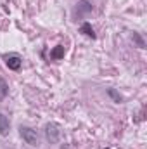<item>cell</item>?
<instances>
[{"instance_id":"cell-1","label":"cell","mask_w":147,"mask_h":149,"mask_svg":"<svg viewBox=\"0 0 147 149\" xmlns=\"http://www.w3.org/2000/svg\"><path fill=\"white\" fill-rule=\"evenodd\" d=\"M19 135L23 137V141L26 142V144H30L31 148H38L40 144V141H38V134L35 128H31V127H24V125H21L19 127Z\"/></svg>"},{"instance_id":"cell-2","label":"cell","mask_w":147,"mask_h":149,"mask_svg":"<svg viewBox=\"0 0 147 149\" xmlns=\"http://www.w3.org/2000/svg\"><path fill=\"white\" fill-rule=\"evenodd\" d=\"M92 10H94V3H92L90 0H78V2H76V7H74L73 16L74 17H85V16H88Z\"/></svg>"},{"instance_id":"cell-3","label":"cell","mask_w":147,"mask_h":149,"mask_svg":"<svg viewBox=\"0 0 147 149\" xmlns=\"http://www.w3.org/2000/svg\"><path fill=\"white\" fill-rule=\"evenodd\" d=\"M45 139H47L50 144H57L59 139H61L59 125H55V123H49V125L45 127Z\"/></svg>"},{"instance_id":"cell-4","label":"cell","mask_w":147,"mask_h":149,"mask_svg":"<svg viewBox=\"0 0 147 149\" xmlns=\"http://www.w3.org/2000/svg\"><path fill=\"white\" fill-rule=\"evenodd\" d=\"M3 59H5V66L12 71H19L23 66V59L19 54H5Z\"/></svg>"},{"instance_id":"cell-5","label":"cell","mask_w":147,"mask_h":149,"mask_svg":"<svg viewBox=\"0 0 147 149\" xmlns=\"http://www.w3.org/2000/svg\"><path fill=\"white\" fill-rule=\"evenodd\" d=\"M9 132H10V121H9V118L3 113L0 111V135L2 137H7Z\"/></svg>"},{"instance_id":"cell-6","label":"cell","mask_w":147,"mask_h":149,"mask_svg":"<svg viewBox=\"0 0 147 149\" xmlns=\"http://www.w3.org/2000/svg\"><path fill=\"white\" fill-rule=\"evenodd\" d=\"M80 33H83L85 37H88V38H92V40H95V30H94V26L88 23V21H85L81 26H80Z\"/></svg>"},{"instance_id":"cell-7","label":"cell","mask_w":147,"mask_h":149,"mask_svg":"<svg viewBox=\"0 0 147 149\" xmlns=\"http://www.w3.org/2000/svg\"><path fill=\"white\" fill-rule=\"evenodd\" d=\"M64 54H66L64 45H57V47H54V49L50 50V57H52L54 61H61V59L64 57Z\"/></svg>"},{"instance_id":"cell-8","label":"cell","mask_w":147,"mask_h":149,"mask_svg":"<svg viewBox=\"0 0 147 149\" xmlns=\"http://www.w3.org/2000/svg\"><path fill=\"white\" fill-rule=\"evenodd\" d=\"M107 95L112 99V102H116V104H121L123 102V95L116 88H107Z\"/></svg>"},{"instance_id":"cell-9","label":"cell","mask_w":147,"mask_h":149,"mask_svg":"<svg viewBox=\"0 0 147 149\" xmlns=\"http://www.w3.org/2000/svg\"><path fill=\"white\" fill-rule=\"evenodd\" d=\"M132 40H133V43H135L139 49H146V40L142 38V35H140V33H135V31H133Z\"/></svg>"},{"instance_id":"cell-10","label":"cell","mask_w":147,"mask_h":149,"mask_svg":"<svg viewBox=\"0 0 147 149\" xmlns=\"http://www.w3.org/2000/svg\"><path fill=\"white\" fill-rule=\"evenodd\" d=\"M7 94H9V85H7V81L3 78H0V101L5 99Z\"/></svg>"},{"instance_id":"cell-11","label":"cell","mask_w":147,"mask_h":149,"mask_svg":"<svg viewBox=\"0 0 147 149\" xmlns=\"http://www.w3.org/2000/svg\"><path fill=\"white\" fill-rule=\"evenodd\" d=\"M104 149H111V148H104Z\"/></svg>"}]
</instances>
